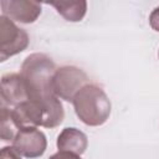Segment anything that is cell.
I'll return each mask as SVG.
<instances>
[{
    "label": "cell",
    "mask_w": 159,
    "mask_h": 159,
    "mask_svg": "<svg viewBox=\"0 0 159 159\" xmlns=\"http://www.w3.org/2000/svg\"><path fill=\"white\" fill-rule=\"evenodd\" d=\"M56 70L55 62L45 53L35 52L24 60L20 75L26 84L30 101L45 103L56 96L52 91V78Z\"/></svg>",
    "instance_id": "1"
},
{
    "label": "cell",
    "mask_w": 159,
    "mask_h": 159,
    "mask_svg": "<svg viewBox=\"0 0 159 159\" xmlns=\"http://www.w3.org/2000/svg\"><path fill=\"white\" fill-rule=\"evenodd\" d=\"M73 108L78 119L88 127H99L107 122L112 104L102 89L94 83H87L75 96Z\"/></svg>",
    "instance_id": "2"
},
{
    "label": "cell",
    "mask_w": 159,
    "mask_h": 159,
    "mask_svg": "<svg viewBox=\"0 0 159 159\" xmlns=\"http://www.w3.org/2000/svg\"><path fill=\"white\" fill-rule=\"evenodd\" d=\"M87 83L88 76L83 70L76 66H62L53 75L52 91L58 98L72 102L75 96Z\"/></svg>",
    "instance_id": "3"
},
{
    "label": "cell",
    "mask_w": 159,
    "mask_h": 159,
    "mask_svg": "<svg viewBox=\"0 0 159 159\" xmlns=\"http://www.w3.org/2000/svg\"><path fill=\"white\" fill-rule=\"evenodd\" d=\"M30 39L27 32L12 20L0 16V61L4 62L27 48Z\"/></svg>",
    "instance_id": "4"
},
{
    "label": "cell",
    "mask_w": 159,
    "mask_h": 159,
    "mask_svg": "<svg viewBox=\"0 0 159 159\" xmlns=\"http://www.w3.org/2000/svg\"><path fill=\"white\" fill-rule=\"evenodd\" d=\"M11 147L21 157L34 159L43 155L47 148V139L43 132L36 127L22 128L17 132Z\"/></svg>",
    "instance_id": "5"
},
{
    "label": "cell",
    "mask_w": 159,
    "mask_h": 159,
    "mask_svg": "<svg viewBox=\"0 0 159 159\" xmlns=\"http://www.w3.org/2000/svg\"><path fill=\"white\" fill-rule=\"evenodd\" d=\"M1 15L21 24H32L41 15V4L30 0H1Z\"/></svg>",
    "instance_id": "6"
},
{
    "label": "cell",
    "mask_w": 159,
    "mask_h": 159,
    "mask_svg": "<svg viewBox=\"0 0 159 159\" xmlns=\"http://www.w3.org/2000/svg\"><path fill=\"white\" fill-rule=\"evenodd\" d=\"M29 101L26 84L20 73H6L1 77V104L16 107Z\"/></svg>",
    "instance_id": "7"
},
{
    "label": "cell",
    "mask_w": 159,
    "mask_h": 159,
    "mask_svg": "<svg viewBox=\"0 0 159 159\" xmlns=\"http://www.w3.org/2000/svg\"><path fill=\"white\" fill-rule=\"evenodd\" d=\"M11 114L19 127L22 128H31V127H42L43 122V112L40 103L34 101H26L11 109Z\"/></svg>",
    "instance_id": "8"
},
{
    "label": "cell",
    "mask_w": 159,
    "mask_h": 159,
    "mask_svg": "<svg viewBox=\"0 0 159 159\" xmlns=\"http://www.w3.org/2000/svg\"><path fill=\"white\" fill-rule=\"evenodd\" d=\"M56 145L58 150H68L82 155L88 147V139L82 130L73 127H67L63 128L58 134Z\"/></svg>",
    "instance_id": "9"
},
{
    "label": "cell",
    "mask_w": 159,
    "mask_h": 159,
    "mask_svg": "<svg viewBox=\"0 0 159 159\" xmlns=\"http://www.w3.org/2000/svg\"><path fill=\"white\" fill-rule=\"evenodd\" d=\"M47 5H51L56 11L67 21L78 22L81 21L87 12V1H47Z\"/></svg>",
    "instance_id": "10"
},
{
    "label": "cell",
    "mask_w": 159,
    "mask_h": 159,
    "mask_svg": "<svg viewBox=\"0 0 159 159\" xmlns=\"http://www.w3.org/2000/svg\"><path fill=\"white\" fill-rule=\"evenodd\" d=\"M19 127L11 114V109H9L6 106L1 104V112H0V135L4 142H11L15 139Z\"/></svg>",
    "instance_id": "11"
},
{
    "label": "cell",
    "mask_w": 159,
    "mask_h": 159,
    "mask_svg": "<svg viewBox=\"0 0 159 159\" xmlns=\"http://www.w3.org/2000/svg\"><path fill=\"white\" fill-rule=\"evenodd\" d=\"M48 159H82L80 154H76L73 152L68 150H58L57 153L52 154Z\"/></svg>",
    "instance_id": "12"
},
{
    "label": "cell",
    "mask_w": 159,
    "mask_h": 159,
    "mask_svg": "<svg viewBox=\"0 0 159 159\" xmlns=\"http://www.w3.org/2000/svg\"><path fill=\"white\" fill-rule=\"evenodd\" d=\"M0 159H21V155L12 147H4L0 152Z\"/></svg>",
    "instance_id": "13"
},
{
    "label": "cell",
    "mask_w": 159,
    "mask_h": 159,
    "mask_svg": "<svg viewBox=\"0 0 159 159\" xmlns=\"http://www.w3.org/2000/svg\"><path fill=\"white\" fill-rule=\"evenodd\" d=\"M149 25L154 31L159 32V6L155 7L150 12V15H149Z\"/></svg>",
    "instance_id": "14"
},
{
    "label": "cell",
    "mask_w": 159,
    "mask_h": 159,
    "mask_svg": "<svg viewBox=\"0 0 159 159\" xmlns=\"http://www.w3.org/2000/svg\"><path fill=\"white\" fill-rule=\"evenodd\" d=\"M158 56H159V52H158Z\"/></svg>",
    "instance_id": "15"
}]
</instances>
